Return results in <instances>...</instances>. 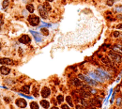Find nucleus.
Instances as JSON below:
<instances>
[{
    "mask_svg": "<svg viewBox=\"0 0 122 109\" xmlns=\"http://www.w3.org/2000/svg\"><path fill=\"white\" fill-rule=\"evenodd\" d=\"M25 9H26V10H27L28 12H30V13H33L34 10H35V8H34V5H33V4H27Z\"/></svg>",
    "mask_w": 122,
    "mask_h": 109,
    "instance_id": "16",
    "label": "nucleus"
},
{
    "mask_svg": "<svg viewBox=\"0 0 122 109\" xmlns=\"http://www.w3.org/2000/svg\"><path fill=\"white\" fill-rule=\"evenodd\" d=\"M113 36H114V37H116V38H117V37H119V36H120V33H119L118 31H115V32L113 33Z\"/></svg>",
    "mask_w": 122,
    "mask_h": 109,
    "instance_id": "25",
    "label": "nucleus"
},
{
    "mask_svg": "<svg viewBox=\"0 0 122 109\" xmlns=\"http://www.w3.org/2000/svg\"><path fill=\"white\" fill-rule=\"evenodd\" d=\"M0 64L1 65H13L14 62L12 59L10 58H8V57H3V58H0Z\"/></svg>",
    "mask_w": 122,
    "mask_h": 109,
    "instance_id": "8",
    "label": "nucleus"
},
{
    "mask_svg": "<svg viewBox=\"0 0 122 109\" xmlns=\"http://www.w3.org/2000/svg\"><path fill=\"white\" fill-rule=\"evenodd\" d=\"M41 34H42V35H44V36H48L49 35V30L47 29V28L41 27Z\"/></svg>",
    "mask_w": 122,
    "mask_h": 109,
    "instance_id": "19",
    "label": "nucleus"
},
{
    "mask_svg": "<svg viewBox=\"0 0 122 109\" xmlns=\"http://www.w3.org/2000/svg\"><path fill=\"white\" fill-rule=\"evenodd\" d=\"M87 109H97V108H96V106H94V105H89V107Z\"/></svg>",
    "mask_w": 122,
    "mask_h": 109,
    "instance_id": "33",
    "label": "nucleus"
},
{
    "mask_svg": "<svg viewBox=\"0 0 122 109\" xmlns=\"http://www.w3.org/2000/svg\"><path fill=\"white\" fill-rule=\"evenodd\" d=\"M9 73H10L9 68H8V67H6V66H4V65L0 67V73H1V74H3V75H8V74H9Z\"/></svg>",
    "mask_w": 122,
    "mask_h": 109,
    "instance_id": "10",
    "label": "nucleus"
},
{
    "mask_svg": "<svg viewBox=\"0 0 122 109\" xmlns=\"http://www.w3.org/2000/svg\"><path fill=\"white\" fill-rule=\"evenodd\" d=\"M113 50L117 54H122V45H115Z\"/></svg>",
    "mask_w": 122,
    "mask_h": 109,
    "instance_id": "17",
    "label": "nucleus"
},
{
    "mask_svg": "<svg viewBox=\"0 0 122 109\" xmlns=\"http://www.w3.org/2000/svg\"><path fill=\"white\" fill-rule=\"evenodd\" d=\"M75 109H85V107H84L83 105H80V104H77V105L75 106Z\"/></svg>",
    "mask_w": 122,
    "mask_h": 109,
    "instance_id": "29",
    "label": "nucleus"
},
{
    "mask_svg": "<svg viewBox=\"0 0 122 109\" xmlns=\"http://www.w3.org/2000/svg\"><path fill=\"white\" fill-rule=\"evenodd\" d=\"M38 10H39V13H40L41 17H42L43 19H47V18H48V12H47V10L43 8L42 5H40V6L38 7Z\"/></svg>",
    "mask_w": 122,
    "mask_h": 109,
    "instance_id": "4",
    "label": "nucleus"
},
{
    "mask_svg": "<svg viewBox=\"0 0 122 109\" xmlns=\"http://www.w3.org/2000/svg\"><path fill=\"white\" fill-rule=\"evenodd\" d=\"M90 93H92V94H96V93H97V90H96V89H92V88H91Z\"/></svg>",
    "mask_w": 122,
    "mask_h": 109,
    "instance_id": "32",
    "label": "nucleus"
},
{
    "mask_svg": "<svg viewBox=\"0 0 122 109\" xmlns=\"http://www.w3.org/2000/svg\"><path fill=\"white\" fill-rule=\"evenodd\" d=\"M117 28H118V29H122V24L117 25Z\"/></svg>",
    "mask_w": 122,
    "mask_h": 109,
    "instance_id": "34",
    "label": "nucleus"
},
{
    "mask_svg": "<svg viewBox=\"0 0 122 109\" xmlns=\"http://www.w3.org/2000/svg\"><path fill=\"white\" fill-rule=\"evenodd\" d=\"M9 5V0H4L3 3H2V9H7Z\"/></svg>",
    "mask_w": 122,
    "mask_h": 109,
    "instance_id": "20",
    "label": "nucleus"
},
{
    "mask_svg": "<svg viewBox=\"0 0 122 109\" xmlns=\"http://www.w3.org/2000/svg\"><path fill=\"white\" fill-rule=\"evenodd\" d=\"M42 6H43V8H44V9H45L47 11H50V10L52 9V8H51V6H50L49 2H45V3H44Z\"/></svg>",
    "mask_w": 122,
    "mask_h": 109,
    "instance_id": "21",
    "label": "nucleus"
},
{
    "mask_svg": "<svg viewBox=\"0 0 122 109\" xmlns=\"http://www.w3.org/2000/svg\"><path fill=\"white\" fill-rule=\"evenodd\" d=\"M121 102H122V99L119 97V98H117V104L119 106L120 104H121Z\"/></svg>",
    "mask_w": 122,
    "mask_h": 109,
    "instance_id": "26",
    "label": "nucleus"
},
{
    "mask_svg": "<svg viewBox=\"0 0 122 109\" xmlns=\"http://www.w3.org/2000/svg\"><path fill=\"white\" fill-rule=\"evenodd\" d=\"M101 61H102L104 64L108 65V66H111V65H112V61L110 60V58H109L108 56H102V57H101Z\"/></svg>",
    "mask_w": 122,
    "mask_h": 109,
    "instance_id": "14",
    "label": "nucleus"
},
{
    "mask_svg": "<svg viewBox=\"0 0 122 109\" xmlns=\"http://www.w3.org/2000/svg\"><path fill=\"white\" fill-rule=\"evenodd\" d=\"M29 90H30V85H24L21 87V91L24 93H29L30 92Z\"/></svg>",
    "mask_w": 122,
    "mask_h": 109,
    "instance_id": "15",
    "label": "nucleus"
},
{
    "mask_svg": "<svg viewBox=\"0 0 122 109\" xmlns=\"http://www.w3.org/2000/svg\"><path fill=\"white\" fill-rule=\"evenodd\" d=\"M20 95H21V96H23V97H24V98H27V99H31V98H32L31 96H27V95L23 94V93H20Z\"/></svg>",
    "mask_w": 122,
    "mask_h": 109,
    "instance_id": "31",
    "label": "nucleus"
},
{
    "mask_svg": "<svg viewBox=\"0 0 122 109\" xmlns=\"http://www.w3.org/2000/svg\"><path fill=\"white\" fill-rule=\"evenodd\" d=\"M117 18H118V19H120V20H122V14L118 15V16H117Z\"/></svg>",
    "mask_w": 122,
    "mask_h": 109,
    "instance_id": "35",
    "label": "nucleus"
},
{
    "mask_svg": "<svg viewBox=\"0 0 122 109\" xmlns=\"http://www.w3.org/2000/svg\"><path fill=\"white\" fill-rule=\"evenodd\" d=\"M115 11H116V12H119V13H122V5L116 6V7H115Z\"/></svg>",
    "mask_w": 122,
    "mask_h": 109,
    "instance_id": "22",
    "label": "nucleus"
},
{
    "mask_svg": "<svg viewBox=\"0 0 122 109\" xmlns=\"http://www.w3.org/2000/svg\"><path fill=\"white\" fill-rule=\"evenodd\" d=\"M56 100H57V103H58V104H62V103H63V101H64V97H63V95H58V96L56 97Z\"/></svg>",
    "mask_w": 122,
    "mask_h": 109,
    "instance_id": "23",
    "label": "nucleus"
},
{
    "mask_svg": "<svg viewBox=\"0 0 122 109\" xmlns=\"http://www.w3.org/2000/svg\"><path fill=\"white\" fill-rule=\"evenodd\" d=\"M66 101H67V103H68V104L70 105V106H72V107L73 104H72V98L70 97V96H67L66 97Z\"/></svg>",
    "mask_w": 122,
    "mask_h": 109,
    "instance_id": "24",
    "label": "nucleus"
},
{
    "mask_svg": "<svg viewBox=\"0 0 122 109\" xmlns=\"http://www.w3.org/2000/svg\"><path fill=\"white\" fill-rule=\"evenodd\" d=\"M2 25H3V16L0 15V29H1V27H2Z\"/></svg>",
    "mask_w": 122,
    "mask_h": 109,
    "instance_id": "30",
    "label": "nucleus"
},
{
    "mask_svg": "<svg viewBox=\"0 0 122 109\" xmlns=\"http://www.w3.org/2000/svg\"><path fill=\"white\" fill-rule=\"evenodd\" d=\"M61 108L62 109H71L70 107H69V105H68V104H62V105H61Z\"/></svg>",
    "mask_w": 122,
    "mask_h": 109,
    "instance_id": "27",
    "label": "nucleus"
},
{
    "mask_svg": "<svg viewBox=\"0 0 122 109\" xmlns=\"http://www.w3.org/2000/svg\"><path fill=\"white\" fill-rule=\"evenodd\" d=\"M40 104H41V107L44 109H48L49 107H50V103H49L47 100H41V101L40 102Z\"/></svg>",
    "mask_w": 122,
    "mask_h": 109,
    "instance_id": "12",
    "label": "nucleus"
},
{
    "mask_svg": "<svg viewBox=\"0 0 122 109\" xmlns=\"http://www.w3.org/2000/svg\"><path fill=\"white\" fill-rule=\"evenodd\" d=\"M51 109H59V108L56 107V106H53V107H51Z\"/></svg>",
    "mask_w": 122,
    "mask_h": 109,
    "instance_id": "36",
    "label": "nucleus"
},
{
    "mask_svg": "<svg viewBox=\"0 0 122 109\" xmlns=\"http://www.w3.org/2000/svg\"><path fill=\"white\" fill-rule=\"evenodd\" d=\"M72 84L74 86H81L83 85L79 78H72Z\"/></svg>",
    "mask_w": 122,
    "mask_h": 109,
    "instance_id": "13",
    "label": "nucleus"
},
{
    "mask_svg": "<svg viewBox=\"0 0 122 109\" xmlns=\"http://www.w3.org/2000/svg\"><path fill=\"white\" fill-rule=\"evenodd\" d=\"M85 81L87 82V84L89 85V86H97V81H95V80H93V79H91L90 77H87V76H85Z\"/></svg>",
    "mask_w": 122,
    "mask_h": 109,
    "instance_id": "11",
    "label": "nucleus"
},
{
    "mask_svg": "<svg viewBox=\"0 0 122 109\" xmlns=\"http://www.w3.org/2000/svg\"><path fill=\"white\" fill-rule=\"evenodd\" d=\"M0 50H1V42H0Z\"/></svg>",
    "mask_w": 122,
    "mask_h": 109,
    "instance_id": "38",
    "label": "nucleus"
},
{
    "mask_svg": "<svg viewBox=\"0 0 122 109\" xmlns=\"http://www.w3.org/2000/svg\"><path fill=\"white\" fill-rule=\"evenodd\" d=\"M108 54L113 59L114 62H117V63H120L121 62V56H120V54H117V52H115L114 50H110Z\"/></svg>",
    "mask_w": 122,
    "mask_h": 109,
    "instance_id": "3",
    "label": "nucleus"
},
{
    "mask_svg": "<svg viewBox=\"0 0 122 109\" xmlns=\"http://www.w3.org/2000/svg\"><path fill=\"white\" fill-rule=\"evenodd\" d=\"M41 95L42 96V98H48L49 96L51 95V89L47 87V86H44L42 89H41Z\"/></svg>",
    "mask_w": 122,
    "mask_h": 109,
    "instance_id": "7",
    "label": "nucleus"
},
{
    "mask_svg": "<svg viewBox=\"0 0 122 109\" xmlns=\"http://www.w3.org/2000/svg\"><path fill=\"white\" fill-rule=\"evenodd\" d=\"M45 1H46V2H53L54 0H45Z\"/></svg>",
    "mask_w": 122,
    "mask_h": 109,
    "instance_id": "37",
    "label": "nucleus"
},
{
    "mask_svg": "<svg viewBox=\"0 0 122 109\" xmlns=\"http://www.w3.org/2000/svg\"><path fill=\"white\" fill-rule=\"evenodd\" d=\"M15 104H16V105H17L19 108H25L26 105H27L26 101H25L24 99H22V98L17 99V100L15 101Z\"/></svg>",
    "mask_w": 122,
    "mask_h": 109,
    "instance_id": "5",
    "label": "nucleus"
},
{
    "mask_svg": "<svg viewBox=\"0 0 122 109\" xmlns=\"http://www.w3.org/2000/svg\"><path fill=\"white\" fill-rule=\"evenodd\" d=\"M106 2H107V5L108 6H113V4H114L113 3V0H107Z\"/></svg>",
    "mask_w": 122,
    "mask_h": 109,
    "instance_id": "28",
    "label": "nucleus"
},
{
    "mask_svg": "<svg viewBox=\"0 0 122 109\" xmlns=\"http://www.w3.org/2000/svg\"><path fill=\"white\" fill-rule=\"evenodd\" d=\"M30 33L32 34V36L34 37V39L36 40V41H38V42L42 41V39H41V36L40 33H38V32H36V31H33V30H31Z\"/></svg>",
    "mask_w": 122,
    "mask_h": 109,
    "instance_id": "9",
    "label": "nucleus"
},
{
    "mask_svg": "<svg viewBox=\"0 0 122 109\" xmlns=\"http://www.w3.org/2000/svg\"><path fill=\"white\" fill-rule=\"evenodd\" d=\"M94 73L97 74L99 77H100L102 80H104V79H110V75L108 74V73L105 72L104 70L100 69V68L99 69H96Z\"/></svg>",
    "mask_w": 122,
    "mask_h": 109,
    "instance_id": "2",
    "label": "nucleus"
},
{
    "mask_svg": "<svg viewBox=\"0 0 122 109\" xmlns=\"http://www.w3.org/2000/svg\"><path fill=\"white\" fill-rule=\"evenodd\" d=\"M27 20H28V23L30 24V26H32V27H37L41 22L40 17H38L37 15H34V14L29 15Z\"/></svg>",
    "mask_w": 122,
    "mask_h": 109,
    "instance_id": "1",
    "label": "nucleus"
},
{
    "mask_svg": "<svg viewBox=\"0 0 122 109\" xmlns=\"http://www.w3.org/2000/svg\"><path fill=\"white\" fill-rule=\"evenodd\" d=\"M30 108L31 109H39V104L36 102H31L30 103Z\"/></svg>",
    "mask_w": 122,
    "mask_h": 109,
    "instance_id": "18",
    "label": "nucleus"
},
{
    "mask_svg": "<svg viewBox=\"0 0 122 109\" xmlns=\"http://www.w3.org/2000/svg\"><path fill=\"white\" fill-rule=\"evenodd\" d=\"M19 41L23 44H28L30 41H31V38L28 36V35H22L20 38H19Z\"/></svg>",
    "mask_w": 122,
    "mask_h": 109,
    "instance_id": "6",
    "label": "nucleus"
}]
</instances>
